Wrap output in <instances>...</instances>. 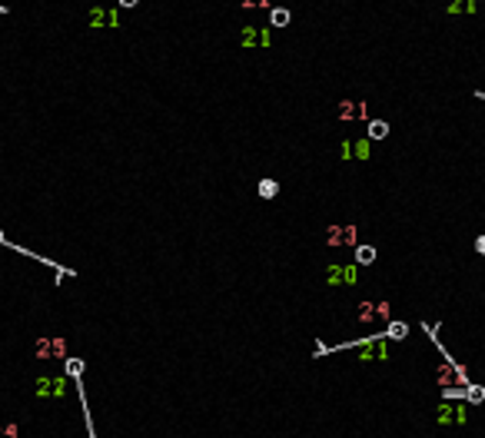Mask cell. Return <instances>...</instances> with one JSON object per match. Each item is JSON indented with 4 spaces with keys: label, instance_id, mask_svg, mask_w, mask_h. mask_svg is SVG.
<instances>
[{
    "label": "cell",
    "instance_id": "cell-6",
    "mask_svg": "<svg viewBox=\"0 0 485 438\" xmlns=\"http://www.w3.org/2000/svg\"><path fill=\"white\" fill-rule=\"evenodd\" d=\"M372 259H376V249H372V246H359V249H356V263L359 266H369Z\"/></svg>",
    "mask_w": 485,
    "mask_h": 438
},
{
    "label": "cell",
    "instance_id": "cell-9",
    "mask_svg": "<svg viewBox=\"0 0 485 438\" xmlns=\"http://www.w3.org/2000/svg\"><path fill=\"white\" fill-rule=\"evenodd\" d=\"M273 24H276V27H286V24H289V10H283V7H279V10H273Z\"/></svg>",
    "mask_w": 485,
    "mask_h": 438
},
{
    "label": "cell",
    "instance_id": "cell-2",
    "mask_svg": "<svg viewBox=\"0 0 485 438\" xmlns=\"http://www.w3.org/2000/svg\"><path fill=\"white\" fill-rule=\"evenodd\" d=\"M326 282H329V286L356 282V269H353V266H329V269H326Z\"/></svg>",
    "mask_w": 485,
    "mask_h": 438
},
{
    "label": "cell",
    "instance_id": "cell-5",
    "mask_svg": "<svg viewBox=\"0 0 485 438\" xmlns=\"http://www.w3.org/2000/svg\"><path fill=\"white\" fill-rule=\"evenodd\" d=\"M276 193H279V183L276 180H263V183H259V196H263V200H273Z\"/></svg>",
    "mask_w": 485,
    "mask_h": 438
},
{
    "label": "cell",
    "instance_id": "cell-14",
    "mask_svg": "<svg viewBox=\"0 0 485 438\" xmlns=\"http://www.w3.org/2000/svg\"><path fill=\"white\" fill-rule=\"evenodd\" d=\"M0 246H7V239H4V236H0Z\"/></svg>",
    "mask_w": 485,
    "mask_h": 438
},
{
    "label": "cell",
    "instance_id": "cell-13",
    "mask_svg": "<svg viewBox=\"0 0 485 438\" xmlns=\"http://www.w3.org/2000/svg\"><path fill=\"white\" fill-rule=\"evenodd\" d=\"M120 4H123V7H133V4H137V0H120Z\"/></svg>",
    "mask_w": 485,
    "mask_h": 438
},
{
    "label": "cell",
    "instance_id": "cell-10",
    "mask_svg": "<svg viewBox=\"0 0 485 438\" xmlns=\"http://www.w3.org/2000/svg\"><path fill=\"white\" fill-rule=\"evenodd\" d=\"M482 399H485L482 388H469V402H482Z\"/></svg>",
    "mask_w": 485,
    "mask_h": 438
},
{
    "label": "cell",
    "instance_id": "cell-11",
    "mask_svg": "<svg viewBox=\"0 0 485 438\" xmlns=\"http://www.w3.org/2000/svg\"><path fill=\"white\" fill-rule=\"evenodd\" d=\"M356 156H359V160L369 156V143H356Z\"/></svg>",
    "mask_w": 485,
    "mask_h": 438
},
{
    "label": "cell",
    "instance_id": "cell-3",
    "mask_svg": "<svg viewBox=\"0 0 485 438\" xmlns=\"http://www.w3.org/2000/svg\"><path fill=\"white\" fill-rule=\"evenodd\" d=\"M356 239V229L349 226V229H333V236H329V246H342V243H353Z\"/></svg>",
    "mask_w": 485,
    "mask_h": 438
},
{
    "label": "cell",
    "instance_id": "cell-4",
    "mask_svg": "<svg viewBox=\"0 0 485 438\" xmlns=\"http://www.w3.org/2000/svg\"><path fill=\"white\" fill-rule=\"evenodd\" d=\"M369 136L372 140H385V136H389V126H385L382 120H372V123H369Z\"/></svg>",
    "mask_w": 485,
    "mask_h": 438
},
{
    "label": "cell",
    "instance_id": "cell-7",
    "mask_svg": "<svg viewBox=\"0 0 485 438\" xmlns=\"http://www.w3.org/2000/svg\"><path fill=\"white\" fill-rule=\"evenodd\" d=\"M405 335H409V326H405V322H389L385 339H405Z\"/></svg>",
    "mask_w": 485,
    "mask_h": 438
},
{
    "label": "cell",
    "instance_id": "cell-8",
    "mask_svg": "<svg viewBox=\"0 0 485 438\" xmlns=\"http://www.w3.org/2000/svg\"><path fill=\"white\" fill-rule=\"evenodd\" d=\"M80 372H83V362H80V359H70V362H67V375L70 379H80Z\"/></svg>",
    "mask_w": 485,
    "mask_h": 438
},
{
    "label": "cell",
    "instance_id": "cell-12",
    "mask_svg": "<svg viewBox=\"0 0 485 438\" xmlns=\"http://www.w3.org/2000/svg\"><path fill=\"white\" fill-rule=\"evenodd\" d=\"M475 249H479L482 256H485V236H479V239H475Z\"/></svg>",
    "mask_w": 485,
    "mask_h": 438
},
{
    "label": "cell",
    "instance_id": "cell-1",
    "mask_svg": "<svg viewBox=\"0 0 485 438\" xmlns=\"http://www.w3.org/2000/svg\"><path fill=\"white\" fill-rule=\"evenodd\" d=\"M37 395H40V399H63V395H67V379H63V375H44V379H37Z\"/></svg>",
    "mask_w": 485,
    "mask_h": 438
}]
</instances>
